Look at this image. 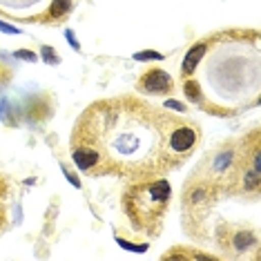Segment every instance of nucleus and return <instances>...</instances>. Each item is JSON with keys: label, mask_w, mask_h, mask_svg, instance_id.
<instances>
[{"label": "nucleus", "mask_w": 261, "mask_h": 261, "mask_svg": "<svg viewBox=\"0 0 261 261\" xmlns=\"http://www.w3.org/2000/svg\"><path fill=\"white\" fill-rule=\"evenodd\" d=\"M176 121L179 116L134 96L98 100L83 112L76 123L72 159L81 172L92 176L156 179L181 165L170 152V132Z\"/></svg>", "instance_id": "obj_1"}, {"label": "nucleus", "mask_w": 261, "mask_h": 261, "mask_svg": "<svg viewBox=\"0 0 261 261\" xmlns=\"http://www.w3.org/2000/svg\"><path fill=\"white\" fill-rule=\"evenodd\" d=\"M172 203V188L165 179L132 181L127 192L123 194V207L132 225L141 232L159 234L163 219Z\"/></svg>", "instance_id": "obj_2"}, {"label": "nucleus", "mask_w": 261, "mask_h": 261, "mask_svg": "<svg viewBox=\"0 0 261 261\" xmlns=\"http://www.w3.org/2000/svg\"><path fill=\"white\" fill-rule=\"evenodd\" d=\"M261 188V145H259V132H254L243 139V154L241 163L234 176V186L230 192H252L257 194Z\"/></svg>", "instance_id": "obj_3"}, {"label": "nucleus", "mask_w": 261, "mask_h": 261, "mask_svg": "<svg viewBox=\"0 0 261 261\" xmlns=\"http://www.w3.org/2000/svg\"><path fill=\"white\" fill-rule=\"evenodd\" d=\"M136 90L143 94H170L174 90V81L168 72L159 67H152L136 81Z\"/></svg>", "instance_id": "obj_4"}, {"label": "nucleus", "mask_w": 261, "mask_h": 261, "mask_svg": "<svg viewBox=\"0 0 261 261\" xmlns=\"http://www.w3.org/2000/svg\"><path fill=\"white\" fill-rule=\"evenodd\" d=\"M207 49H210V38H205V40H201V43L192 45V49L186 54V58H183V65H181V76H183V79H190V76L197 72L201 58L205 56Z\"/></svg>", "instance_id": "obj_5"}, {"label": "nucleus", "mask_w": 261, "mask_h": 261, "mask_svg": "<svg viewBox=\"0 0 261 261\" xmlns=\"http://www.w3.org/2000/svg\"><path fill=\"white\" fill-rule=\"evenodd\" d=\"M72 9V0H54L49 11H47V20L49 22H61Z\"/></svg>", "instance_id": "obj_6"}, {"label": "nucleus", "mask_w": 261, "mask_h": 261, "mask_svg": "<svg viewBox=\"0 0 261 261\" xmlns=\"http://www.w3.org/2000/svg\"><path fill=\"white\" fill-rule=\"evenodd\" d=\"M230 246L237 248V250H248L250 246H254V234L248 232V230H237L230 239Z\"/></svg>", "instance_id": "obj_7"}, {"label": "nucleus", "mask_w": 261, "mask_h": 261, "mask_svg": "<svg viewBox=\"0 0 261 261\" xmlns=\"http://www.w3.org/2000/svg\"><path fill=\"white\" fill-rule=\"evenodd\" d=\"M38 3L40 0H0V7L3 9H27Z\"/></svg>", "instance_id": "obj_8"}, {"label": "nucleus", "mask_w": 261, "mask_h": 261, "mask_svg": "<svg viewBox=\"0 0 261 261\" xmlns=\"http://www.w3.org/2000/svg\"><path fill=\"white\" fill-rule=\"evenodd\" d=\"M186 94H188V98L190 100H194V103H199L201 100V87H199V83H194V81H190V79H186Z\"/></svg>", "instance_id": "obj_9"}, {"label": "nucleus", "mask_w": 261, "mask_h": 261, "mask_svg": "<svg viewBox=\"0 0 261 261\" xmlns=\"http://www.w3.org/2000/svg\"><path fill=\"white\" fill-rule=\"evenodd\" d=\"M136 61H161V54H156V51H143V54H136L134 56Z\"/></svg>", "instance_id": "obj_10"}, {"label": "nucleus", "mask_w": 261, "mask_h": 261, "mask_svg": "<svg viewBox=\"0 0 261 261\" xmlns=\"http://www.w3.org/2000/svg\"><path fill=\"white\" fill-rule=\"evenodd\" d=\"M5 225V205H3V201H0V228Z\"/></svg>", "instance_id": "obj_11"}]
</instances>
